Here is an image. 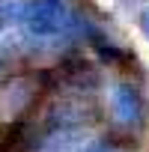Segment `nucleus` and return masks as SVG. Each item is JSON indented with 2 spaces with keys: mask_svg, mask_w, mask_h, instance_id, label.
Returning a JSON list of instances; mask_svg holds the SVG:
<instances>
[{
  "mask_svg": "<svg viewBox=\"0 0 149 152\" xmlns=\"http://www.w3.org/2000/svg\"><path fill=\"white\" fill-rule=\"evenodd\" d=\"M21 30L27 39H74L84 33L81 18L72 12L66 0H24L21 6Z\"/></svg>",
  "mask_w": 149,
  "mask_h": 152,
  "instance_id": "1",
  "label": "nucleus"
},
{
  "mask_svg": "<svg viewBox=\"0 0 149 152\" xmlns=\"http://www.w3.org/2000/svg\"><path fill=\"white\" fill-rule=\"evenodd\" d=\"M110 113L113 119L128 128V131H140L143 122H146V107H143V96L137 93L134 84L128 81H119L110 87Z\"/></svg>",
  "mask_w": 149,
  "mask_h": 152,
  "instance_id": "2",
  "label": "nucleus"
},
{
  "mask_svg": "<svg viewBox=\"0 0 149 152\" xmlns=\"http://www.w3.org/2000/svg\"><path fill=\"white\" fill-rule=\"evenodd\" d=\"M87 146V131L84 125L72 128H51L33 137V152H81Z\"/></svg>",
  "mask_w": 149,
  "mask_h": 152,
  "instance_id": "3",
  "label": "nucleus"
},
{
  "mask_svg": "<svg viewBox=\"0 0 149 152\" xmlns=\"http://www.w3.org/2000/svg\"><path fill=\"white\" fill-rule=\"evenodd\" d=\"M81 152H125V149H119L113 143H87Z\"/></svg>",
  "mask_w": 149,
  "mask_h": 152,
  "instance_id": "4",
  "label": "nucleus"
},
{
  "mask_svg": "<svg viewBox=\"0 0 149 152\" xmlns=\"http://www.w3.org/2000/svg\"><path fill=\"white\" fill-rule=\"evenodd\" d=\"M143 33H146V39H149V9L143 12Z\"/></svg>",
  "mask_w": 149,
  "mask_h": 152,
  "instance_id": "5",
  "label": "nucleus"
}]
</instances>
